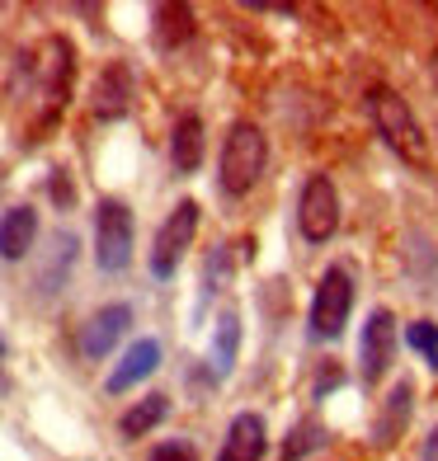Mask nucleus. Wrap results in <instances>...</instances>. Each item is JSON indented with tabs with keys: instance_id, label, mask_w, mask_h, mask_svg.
Here are the masks:
<instances>
[{
	"instance_id": "nucleus-11",
	"label": "nucleus",
	"mask_w": 438,
	"mask_h": 461,
	"mask_svg": "<svg viewBox=\"0 0 438 461\" xmlns=\"http://www.w3.org/2000/svg\"><path fill=\"white\" fill-rule=\"evenodd\" d=\"M33 240H38V212L33 207H10L5 217H0V259H24L29 249H33Z\"/></svg>"
},
{
	"instance_id": "nucleus-10",
	"label": "nucleus",
	"mask_w": 438,
	"mask_h": 461,
	"mask_svg": "<svg viewBox=\"0 0 438 461\" xmlns=\"http://www.w3.org/2000/svg\"><path fill=\"white\" fill-rule=\"evenodd\" d=\"M264 419L260 414H236L226 429V443L217 452V461H264Z\"/></svg>"
},
{
	"instance_id": "nucleus-23",
	"label": "nucleus",
	"mask_w": 438,
	"mask_h": 461,
	"mask_svg": "<svg viewBox=\"0 0 438 461\" xmlns=\"http://www.w3.org/2000/svg\"><path fill=\"white\" fill-rule=\"evenodd\" d=\"M424 461H438V429L429 433V443H424Z\"/></svg>"
},
{
	"instance_id": "nucleus-8",
	"label": "nucleus",
	"mask_w": 438,
	"mask_h": 461,
	"mask_svg": "<svg viewBox=\"0 0 438 461\" xmlns=\"http://www.w3.org/2000/svg\"><path fill=\"white\" fill-rule=\"evenodd\" d=\"M128 325H132V306L128 302H114V306H104V311H95V316L86 321V330H80V353L86 358H109L114 353V344L128 334Z\"/></svg>"
},
{
	"instance_id": "nucleus-20",
	"label": "nucleus",
	"mask_w": 438,
	"mask_h": 461,
	"mask_svg": "<svg viewBox=\"0 0 438 461\" xmlns=\"http://www.w3.org/2000/svg\"><path fill=\"white\" fill-rule=\"evenodd\" d=\"M52 245H57L52 268H43V278H38V283H43V292H57V283L67 278V268H71V259H76V236H71V230H61Z\"/></svg>"
},
{
	"instance_id": "nucleus-22",
	"label": "nucleus",
	"mask_w": 438,
	"mask_h": 461,
	"mask_svg": "<svg viewBox=\"0 0 438 461\" xmlns=\"http://www.w3.org/2000/svg\"><path fill=\"white\" fill-rule=\"evenodd\" d=\"M151 461H198V452H194V443L175 438V443H160V447L151 452Z\"/></svg>"
},
{
	"instance_id": "nucleus-12",
	"label": "nucleus",
	"mask_w": 438,
	"mask_h": 461,
	"mask_svg": "<svg viewBox=\"0 0 438 461\" xmlns=\"http://www.w3.org/2000/svg\"><path fill=\"white\" fill-rule=\"evenodd\" d=\"M156 363H160V344H156V339H137L128 353H123V363L109 372V391H114V395L132 391L137 382H146V376L156 372Z\"/></svg>"
},
{
	"instance_id": "nucleus-6",
	"label": "nucleus",
	"mask_w": 438,
	"mask_h": 461,
	"mask_svg": "<svg viewBox=\"0 0 438 461\" xmlns=\"http://www.w3.org/2000/svg\"><path fill=\"white\" fill-rule=\"evenodd\" d=\"M194 230H198V203L184 198V203H175V212L165 217L160 230H156V245H151V274L156 278H170L179 268L184 249L194 245Z\"/></svg>"
},
{
	"instance_id": "nucleus-24",
	"label": "nucleus",
	"mask_w": 438,
	"mask_h": 461,
	"mask_svg": "<svg viewBox=\"0 0 438 461\" xmlns=\"http://www.w3.org/2000/svg\"><path fill=\"white\" fill-rule=\"evenodd\" d=\"M433 86H438V52H433Z\"/></svg>"
},
{
	"instance_id": "nucleus-2",
	"label": "nucleus",
	"mask_w": 438,
	"mask_h": 461,
	"mask_svg": "<svg viewBox=\"0 0 438 461\" xmlns=\"http://www.w3.org/2000/svg\"><path fill=\"white\" fill-rule=\"evenodd\" d=\"M264 160H269L264 132L255 122H236L222 141V188L226 194H250L264 175Z\"/></svg>"
},
{
	"instance_id": "nucleus-16",
	"label": "nucleus",
	"mask_w": 438,
	"mask_h": 461,
	"mask_svg": "<svg viewBox=\"0 0 438 461\" xmlns=\"http://www.w3.org/2000/svg\"><path fill=\"white\" fill-rule=\"evenodd\" d=\"M165 414H170V401H165V395H146V401H137L128 414L118 419V433L123 438H146Z\"/></svg>"
},
{
	"instance_id": "nucleus-21",
	"label": "nucleus",
	"mask_w": 438,
	"mask_h": 461,
	"mask_svg": "<svg viewBox=\"0 0 438 461\" xmlns=\"http://www.w3.org/2000/svg\"><path fill=\"white\" fill-rule=\"evenodd\" d=\"M406 344H410V348H420L424 358L438 367V325H433V321H415V325L406 330Z\"/></svg>"
},
{
	"instance_id": "nucleus-17",
	"label": "nucleus",
	"mask_w": 438,
	"mask_h": 461,
	"mask_svg": "<svg viewBox=\"0 0 438 461\" xmlns=\"http://www.w3.org/2000/svg\"><path fill=\"white\" fill-rule=\"evenodd\" d=\"M236 348H241V321H236V311H226V316L217 321V339H213V376H217V382H222V376H232Z\"/></svg>"
},
{
	"instance_id": "nucleus-19",
	"label": "nucleus",
	"mask_w": 438,
	"mask_h": 461,
	"mask_svg": "<svg viewBox=\"0 0 438 461\" xmlns=\"http://www.w3.org/2000/svg\"><path fill=\"white\" fill-rule=\"evenodd\" d=\"M325 424L321 419H302L297 429H292V438L283 443V461H302V456H311V452H321L325 447Z\"/></svg>"
},
{
	"instance_id": "nucleus-4",
	"label": "nucleus",
	"mask_w": 438,
	"mask_h": 461,
	"mask_svg": "<svg viewBox=\"0 0 438 461\" xmlns=\"http://www.w3.org/2000/svg\"><path fill=\"white\" fill-rule=\"evenodd\" d=\"M132 259V212L128 203L104 198L95 207V264L104 274H123Z\"/></svg>"
},
{
	"instance_id": "nucleus-15",
	"label": "nucleus",
	"mask_w": 438,
	"mask_h": 461,
	"mask_svg": "<svg viewBox=\"0 0 438 461\" xmlns=\"http://www.w3.org/2000/svg\"><path fill=\"white\" fill-rule=\"evenodd\" d=\"M410 405H415V386L406 382H396L391 391H387V401H382V414H378V429H372V438L387 447V443H396V433H401L406 424H410Z\"/></svg>"
},
{
	"instance_id": "nucleus-13",
	"label": "nucleus",
	"mask_w": 438,
	"mask_h": 461,
	"mask_svg": "<svg viewBox=\"0 0 438 461\" xmlns=\"http://www.w3.org/2000/svg\"><path fill=\"white\" fill-rule=\"evenodd\" d=\"M71 90V43L67 38H52L48 43V67H43V99H48V113H57L67 104Z\"/></svg>"
},
{
	"instance_id": "nucleus-18",
	"label": "nucleus",
	"mask_w": 438,
	"mask_h": 461,
	"mask_svg": "<svg viewBox=\"0 0 438 461\" xmlns=\"http://www.w3.org/2000/svg\"><path fill=\"white\" fill-rule=\"evenodd\" d=\"M189 33H194V14L189 5H160L156 10V43L170 52L179 43H189Z\"/></svg>"
},
{
	"instance_id": "nucleus-3",
	"label": "nucleus",
	"mask_w": 438,
	"mask_h": 461,
	"mask_svg": "<svg viewBox=\"0 0 438 461\" xmlns=\"http://www.w3.org/2000/svg\"><path fill=\"white\" fill-rule=\"evenodd\" d=\"M349 311H353V278L349 268H325V278L316 283V302H311V339L321 344H335L344 325H349Z\"/></svg>"
},
{
	"instance_id": "nucleus-14",
	"label": "nucleus",
	"mask_w": 438,
	"mask_h": 461,
	"mask_svg": "<svg viewBox=\"0 0 438 461\" xmlns=\"http://www.w3.org/2000/svg\"><path fill=\"white\" fill-rule=\"evenodd\" d=\"M170 165L179 175H194L203 165V118L198 113H184L170 132Z\"/></svg>"
},
{
	"instance_id": "nucleus-9",
	"label": "nucleus",
	"mask_w": 438,
	"mask_h": 461,
	"mask_svg": "<svg viewBox=\"0 0 438 461\" xmlns=\"http://www.w3.org/2000/svg\"><path fill=\"white\" fill-rule=\"evenodd\" d=\"M128 104H132V71H128V61H109L90 86V109L95 118L109 122V118L128 113Z\"/></svg>"
},
{
	"instance_id": "nucleus-5",
	"label": "nucleus",
	"mask_w": 438,
	"mask_h": 461,
	"mask_svg": "<svg viewBox=\"0 0 438 461\" xmlns=\"http://www.w3.org/2000/svg\"><path fill=\"white\" fill-rule=\"evenodd\" d=\"M297 226H302V236L311 245H321V240H330L340 230V194H335V184H330V175H311L302 184Z\"/></svg>"
},
{
	"instance_id": "nucleus-1",
	"label": "nucleus",
	"mask_w": 438,
	"mask_h": 461,
	"mask_svg": "<svg viewBox=\"0 0 438 461\" xmlns=\"http://www.w3.org/2000/svg\"><path fill=\"white\" fill-rule=\"evenodd\" d=\"M368 109H372V122H378V132L387 137L391 151L424 170V165L433 160V151H429V137H424V128H420V118H415L410 104L396 95V90L378 86V90L368 95Z\"/></svg>"
},
{
	"instance_id": "nucleus-7",
	"label": "nucleus",
	"mask_w": 438,
	"mask_h": 461,
	"mask_svg": "<svg viewBox=\"0 0 438 461\" xmlns=\"http://www.w3.org/2000/svg\"><path fill=\"white\" fill-rule=\"evenodd\" d=\"M391 358H396V321H391L387 306H378L368 316V325H363V339H359V372H363V382L368 386L382 382Z\"/></svg>"
}]
</instances>
